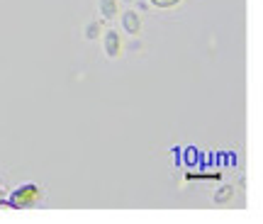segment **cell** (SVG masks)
Returning a JSON list of instances; mask_svg holds the SVG:
<instances>
[{
    "instance_id": "obj_1",
    "label": "cell",
    "mask_w": 263,
    "mask_h": 224,
    "mask_svg": "<svg viewBox=\"0 0 263 224\" xmlns=\"http://www.w3.org/2000/svg\"><path fill=\"white\" fill-rule=\"evenodd\" d=\"M42 200V190H39L37 183H25L22 188H17L10 200H5L8 207H15V210H22V207H34Z\"/></svg>"
},
{
    "instance_id": "obj_2",
    "label": "cell",
    "mask_w": 263,
    "mask_h": 224,
    "mask_svg": "<svg viewBox=\"0 0 263 224\" xmlns=\"http://www.w3.org/2000/svg\"><path fill=\"white\" fill-rule=\"evenodd\" d=\"M122 27L127 34H139L141 32V17L137 10H124L122 12Z\"/></svg>"
},
{
    "instance_id": "obj_3",
    "label": "cell",
    "mask_w": 263,
    "mask_h": 224,
    "mask_svg": "<svg viewBox=\"0 0 263 224\" xmlns=\"http://www.w3.org/2000/svg\"><path fill=\"white\" fill-rule=\"evenodd\" d=\"M105 54L110 56V59H117L120 56V47H122V42H120V32H115V29H110V32H105Z\"/></svg>"
},
{
    "instance_id": "obj_4",
    "label": "cell",
    "mask_w": 263,
    "mask_h": 224,
    "mask_svg": "<svg viewBox=\"0 0 263 224\" xmlns=\"http://www.w3.org/2000/svg\"><path fill=\"white\" fill-rule=\"evenodd\" d=\"M100 12H103L105 20H115L117 17V12H120L117 0H100Z\"/></svg>"
},
{
    "instance_id": "obj_5",
    "label": "cell",
    "mask_w": 263,
    "mask_h": 224,
    "mask_svg": "<svg viewBox=\"0 0 263 224\" xmlns=\"http://www.w3.org/2000/svg\"><path fill=\"white\" fill-rule=\"evenodd\" d=\"M232 195H234V185L224 183V185L215 193V202H229V200H232Z\"/></svg>"
},
{
    "instance_id": "obj_6",
    "label": "cell",
    "mask_w": 263,
    "mask_h": 224,
    "mask_svg": "<svg viewBox=\"0 0 263 224\" xmlns=\"http://www.w3.org/2000/svg\"><path fill=\"white\" fill-rule=\"evenodd\" d=\"M100 27H103L100 22H90V25L85 27V39H90V42H93V39H98V37H100Z\"/></svg>"
},
{
    "instance_id": "obj_7",
    "label": "cell",
    "mask_w": 263,
    "mask_h": 224,
    "mask_svg": "<svg viewBox=\"0 0 263 224\" xmlns=\"http://www.w3.org/2000/svg\"><path fill=\"white\" fill-rule=\"evenodd\" d=\"M178 3H180V0H149L151 8H161V10L173 8V5H178Z\"/></svg>"
},
{
    "instance_id": "obj_8",
    "label": "cell",
    "mask_w": 263,
    "mask_h": 224,
    "mask_svg": "<svg viewBox=\"0 0 263 224\" xmlns=\"http://www.w3.org/2000/svg\"><path fill=\"white\" fill-rule=\"evenodd\" d=\"M193 178H202V180H219V173H188V180H193Z\"/></svg>"
},
{
    "instance_id": "obj_9",
    "label": "cell",
    "mask_w": 263,
    "mask_h": 224,
    "mask_svg": "<svg viewBox=\"0 0 263 224\" xmlns=\"http://www.w3.org/2000/svg\"><path fill=\"white\" fill-rule=\"evenodd\" d=\"M122 3H132V0H122Z\"/></svg>"
}]
</instances>
